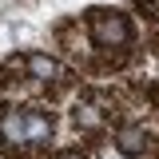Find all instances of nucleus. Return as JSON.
Here are the masks:
<instances>
[{
	"mask_svg": "<svg viewBox=\"0 0 159 159\" xmlns=\"http://www.w3.org/2000/svg\"><path fill=\"white\" fill-rule=\"evenodd\" d=\"M92 36L99 44H127L131 28H127V20L119 12H92Z\"/></svg>",
	"mask_w": 159,
	"mask_h": 159,
	"instance_id": "1",
	"label": "nucleus"
},
{
	"mask_svg": "<svg viewBox=\"0 0 159 159\" xmlns=\"http://www.w3.org/2000/svg\"><path fill=\"white\" fill-rule=\"evenodd\" d=\"M143 147H147V135H143L139 127H123V131H119V151H123V155H139Z\"/></svg>",
	"mask_w": 159,
	"mask_h": 159,
	"instance_id": "2",
	"label": "nucleus"
},
{
	"mask_svg": "<svg viewBox=\"0 0 159 159\" xmlns=\"http://www.w3.org/2000/svg\"><path fill=\"white\" fill-rule=\"evenodd\" d=\"M28 68H32V76L36 80H56L60 76V68H56V60H48V56H28Z\"/></svg>",
	"mask_w": 159,
	"mask_h": 159,
	"instance_id": "3",
	"label": "nucleus"
},
{
	"mask_svg": "<svg viewBox=\"0 0 159 159\" xmlns=\"http://www.w3.org/2000/svg\"><path fill=\"white\" fill-rule=\"evenodd\" d=\"M24 131H28V143H40V139H48L52 123H48L44 116H28V119H24Z\"/></svg>",
	"mask_w": 159,
	"mask_h": 159,
	"instance_id": "4",
	"label": "nucleus"
},
{
	"mask_svg": "<svg viewBox=\"0 0 159 159\" xmlns=\"http://www.w3.org/2000/svg\"><path fill=\"white\" fill-rule=\"evenodd\" d=\"M4 139H8V143H28L24 116H8V119H4Z\"/></svg>",
	"mask_w": 159,
	"mask_h": 159,
	"instance_id": "5",
	"label": "nucleus"
},
{
	"mask_svg": "<svg viewBox=\"0 0 159 159\" xmlns=\"http://www.w3.org/2000/svg\"><path fill=\"white\" fill-rule=\"evenodd\" d=\"M76 119H84V127H99V116H96V107H80Z\"/></svg>",
	"mask_w": 159,
	"mask_h": 159,
	"instance_id": "6",
	"label": "nucleus"
}]
</instances>
